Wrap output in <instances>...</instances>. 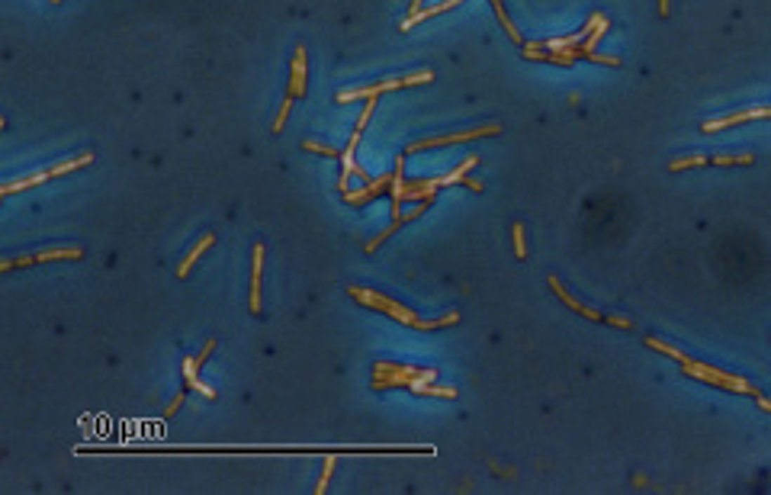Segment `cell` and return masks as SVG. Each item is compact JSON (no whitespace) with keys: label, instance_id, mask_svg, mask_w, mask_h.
<instances>
[{"label":"cell","instance_id":"obj_36","mask_svg":"<svg viewBox=\"0 0 771 495\" xmlns=\"http://www.w3.org/2000/svg\"><path fill=\"white\" fill-rule=\"evenodd\" d=\"M52 4H61V0H52Z\"/></svg>","mask_w":771,"mask_h":495},{"label":"cell","instance_id":"obj_17","mask_svg":"<svg viewBox=\"0 0 771 495\" xmlns=\"http://www.w3.org/2000/svg\"><path fill=\"white\" fill-rule=\"evenodd\" d=\"M405 222H411V219H409V216H405V213H402V216H393V225H389V229H383V232H379L376 238H370V242L363 244V251H370V254H373V251H376V248H379V244H383L386 238L393 235V232H399L402 225H405Z\"/></svg>","mask_w":771,"mask_h":495},{"label":"cell","instance_id":"obj_7","mask_svg":"<svg viewBox=\"0 0 771 495\" xmlns=\"http://www.w3.org/2000/svg\"><path fill=\"white\" fill-rule=\"evenodd\" d=\"M383 374H393V376H405V380H421V383H434V370H421V367H411V364H389V360H376L373 367V376H383Z\"/></svg>","mask_w":771,"mask_h":495},{"label":"cell","instance_id":"obj_1","mask_svg":"<svg viewBox=\"0 0 771 495\" xmlns=\"http://www.w3.org/2000/svg\"><path fill=\"white\" fill-rule=\"evenodd\" d=\"M434 81V71L421 68V71H411V74H402V77H389V81H376V84H367V87H344L338 91L334 103H350V100H373L386 91H399V87H415V84H431Z\"/></svg>","mask_w":771,"mask_h":495},{"label":"cell","instance_id":"obj_33","mask_svg":"<svg viewBox=\"0 0 771 495\" xmlns=\"http://www.w3.org/2000/svg\"><path fill=\"white\" fill-rule=\"evenodd\" d=\"M756 399H758V405H762V409H765V411H771V399H768V396H762V392H758V396H756Z\"/></svg>","mask_w":771,"mask_h":495},{"label":"cell","instance_id":"obj_24","mask_svg":"<svg viewBox=\"0 0 771 495\" xmlns=\"http://www.w3.org/2000/svg\"><path fill=\"white\" fill-rule=\"evenodd\" d=\"M303 148H305V152L322 154V158H341V152H338V148L325 145V142H315V138H305V142H303Z\"/></svg>","mask_w":771,"mask_h":495},{"label":"cell","instance_id":"obj_9","mask_svg":"<svg viewBox=\"0 0 771 495\" xmlns=\"http://www.w3.org/2000/svg\"><path fill=\"white\" fill-rule=\"evenodd\" d=\"M264 244H254V264H251V312H261V286H264Z\"/></svg>","mask_w":771,"mask_h":495},{"label":"cell","instance_id":"obj_13","mask_svg":"<svg viewBox=\"0 0 771 495\" xmlns=\"http://www.w3.org/2000/svg\"><path fill=\"white\" fill-rule=\"evenodd\" d=\"M305 93V48L299 46L293 55V68H289V97H303Z\"/></svg>","mask_w":771,"mask_h":495},{"label":"cell","instance_id":"obj_4","mask_svg":"<svg viewBox=\"0 0 771 495\" xmlns=\"http://www.w3.org/2000/svg\"><path fill=\"white\" fill-rule=\"evenodd\" d=\"M84 251L81 248H71V244H61V248H42L36 254H23V258H7L0 260V270L10 274L16 267H32V264H48V260H81Z\"/></svg>","mask_w":771,"mask_h":495},{"label":"cell","instance_id":"obj_22","mask_svg":"<svg viewBox=\"0 0 771 495\" xmlns=\"http://www.w3.org/2000/svg\"><path fill=\"white\" fill-rule=\"evenodd\" d=\"M460 322V312H447V315H440V319H418L415 322V328H421V331H431V328H447V325H456Z\"/></svg>","mask_w":771,"mask_h":495},{"label":"cell","instance_id":"obj_2","mask_svg":"<svg viewBox=\"0 0 771 495\" xmlns=\"http://www.w3.org/2000/svg\"><path fill=\"white\" fill-rule=\"evenodd\" d=\"M681 374L685 376H694V380H704V383H713V386H720V389H730V392H746V396H758V389L752 386L749 380H742V376H733V374H726V370H717V367H711V364H681Z\"/></svg>","mask_w":771,"mask_h":495},{"label":"cell","instance_id":"obj_23","mask_svg":"<svg viewBox=\"0 0 771 495\" xmlns=\"http://www.w3.org/2000/svg\"><path fill=\"white\" fill-rule=\"evenodd\" d=\"M697 164H711L707 154H688V158H675L668 164V171H685V168H697Z\"/></svg>","mask_w":771,"mask_h":495},{"label":"cell","instance_id":"obj_20","mask_svg":"<svg viewBox=\"0 0 771 495\" xmlns=\"http://www.w3.org/2000/svg\"><path fill=\"white\" fill-rule=\"evenodd\" d=\"M642 344H646V348H652V350H659V354H668V357L672 360H678V364H688V354H681L678 348H672V344H666V341H659V338H652V335H646L642 338Z\"/></svg>","mask_w":771,"mask_h":495},{"label":"cell","instance_id":"obj_21","mask_svg":"<svg viewBox=\"0 0 771 495\" xmlns=\"http://www.w3.org/2000/svg\"><path fill=\"white\" fill-rule=\"evenodd\" d=\"M409 392H418V396H444V399H456L454 386H431V383H411Z\"/></svg>","mask_w":771,"mask_h":495},{"label":"cell","instance_id":"obj_26","mask_svg":"<svg viewBox=\"0 0 771 495\" xmlns=\"http://www.w3.org/2000/svg\"><path fill=\"white\" fill-rule=\"evenodd\" d=\"M293 100L296 97H283V103H280V113H277V119H273V129L270 132H283V126H286V116H289V110H293Z\"/></svg>","mask_w":771,"mask_h":495},{"label":"cell","instance_id":"obj_27","mask_svg":"<svg viewBox=\"0 0 771 495\" xmlns=\"http://www.w3.org/2000/svg\"><path fill=\"white\" fill-rule=\"evenodd\" d=\"M511 235H514V248H518V258H527V242H524V225H518L514 222V229H511Z\"/></svg>","mask_w":771,"mask_h":495},{"label":"cell","instance_id":"obj_34","mask_svg":"<svg viewBox=\"0 0 771 495\" xmlns=\"http://www.w3.org/2000/svg\"><path fill=\"white\" fill-rule=\"evenodd\" d=\"M659 13L668 16V0H659Z\"/></svg>","mask_w":771,"mask_h":495},{"label":"cell","instance_id":"obj_3","mask_svg":"<svg viewBox=\"0 0 771 495\" xmlns=\"http://www.w3.org/2000/svg\"><path fill=\"white\" fill-rule=\"evenodd\" d=\"M348 293L357 299V303L370 305V309H376V312L393 315V319H395V322H402V325H415V322H418V315L411 312V309H405V305H402V303H395V299L383 296V293H376V290H363V286H348Z\"/></svg>","mask_w":771,"mask_h":495},{"label":"cell","instance_id":"obj_11","mask_svg":"<svg viewBox=\"0 0 771 495\" xmlns=\"http://www.w3.org/2000/svg\"><path fill=\"white\" fill-rule=\"evenodd\" d=\"M546 283H550V290L556 293V296H560L562 303L569 305V309H575V312H579V315H585V319H591V322H605V312H598V309H588V305H582V303H579V299H575V296H569L560 277H550V280H546Z\"/></svg>","mask_w":771,"mask_h":495},{"label":"cell","instance_id":"obj_14","mask_svg":"<svg viewBox=\"0 0 771 495\" xmlns=\"http://www.w3.org/2000/svg\"><path fill=\"white\" fill-rule=\"evenodd\" d=\"M463 0H440V4H434V7H421V10H415V13H409V20L399 26L402 32H409L411 26H418L421 20H428V16H437V13H444V10H454V7H460Z\"/></svg>","mask_w":771,"mask_h":495},{"label":"cell","instance_id":"obj_35","mask_svg":"<svg viewBox=\"0 0 771 495\" xmlns=\"http://www.w3.org/2000/svg\"><path fill=\"white\" fill-rule=\"evenodd\" d=\"M415 10H421V0H411V13H415Z\"/></svg>","mask_w":771,"mask_h":495},{"label":"cell","instance_id":"obj_25","mask_svg":"<svg viewBox=\"0 0 771 495\" xmlns=\"http://www.w3.org/2000/svg\"><path fill=\"white\" fill-rule=\"evenodd\" d=\"M752 154H711V164H752Z\"/></svg>","mask_w":771,"mask_h":495},{"label":"cell","instance_id":"obj_5","mask_svg":"<svg viewBox=\"0 0 771 495\" xmlns=\"http://www.w3.org/2000/svg\"><path fill=\"white\" fill-rule=\"evenodd\" d=\"M501 126L499 122H489V126H479V129H463L454 132V136H434V138H421V142H411L409 152H421V148H444V145H456V142H473V138H485V136H499Z\"/></svg>","mask_w":771,"mask_h":495},{"label":"cell","instance_id":"obj_10","mask_svg":"<svg viewBox=\"0 0 771 495\" xmlns=\"http://www.w3.org/2000/svg\"><path fill=\"white\" fill-rule=\"evenodd\" d=\"M212 244H216V235H212V232H206V235H199V238H197V242L190 244V251H187V254H183V258H180V264H177V277H180V280H183V277H187V274H190V267L197 264V260H199V258H203V254H206V251H209Z\"/></svg>","mask_w":771,"mask_h":495},{"label":"cell","instance_id":"obj_30","mask_svg":"<svg viewBox=\"0 0 771 495\" xmlns=\"http://www.w3.org/2000/svg\"><path fill=\"white\" fill-rule=\"evenodd\" d=\"M180 405H183V389H177V396L171 399V405L164 409V418H171V415H174V411L180 409Z\"/></svg>","mask_w":771,"mask_h":495},{"label":"cell","instance_id":"obj_8","mask_svg":"<svg viewBox=\"0 0 771 495\" xmlns=\"http://www.w3.org/2000/svg\"><path fill=\"white\" fill-rule=\"evenodd\" d=\"M771 116V107H758V110H742V113H730V116H720V119H707L701 126V132H717V129H726V126H736V122H749V119H765Z\"/></svg>","mask_w":771,"mask_h":495},{"label":"cell","instance_id":"obj_32","mask_svg":"<svg viewBox=\"0 0 771 495\" xmlns=\"http://www.w3.org/2000/svg\"><path fill=\"white\" fill-rule=\"evenodd\" d=\"M463 183H466L469 190H476V193H482V190H485V183H482V180H476V177H466V180H463Z\"/></svg>","mask_w":771,"mask_h":495},{"label":"cell","instance_id":"obj_31","mask_svg":"<svg viewBox=\"0 0 771 495\" xmlns=\"http://www.w3.org/2000/svg\"><path fill=\"white\" fill-rule=\"evenodd\" d=\"M216 350V338H206V344H203V350H199V364H206L209 360V354Z\"/></svg>","mask_w":771,"mask_h":495},{"label":"cell","instance_id":"obj_15","mask_svg":"<svg viewBox=\"0 0 771 495\" xmlns=\"http://www.w3.org/2000/svg\"><path fill=\"white\" fill-rule=\"evenodd\" d=\"M52 168H46V171H39V174H29V177H20V180H10V183H4L0 187V193L4 197H13L16 190H29V187H39V183H46V180H52Z\"/></svg>","mask_w":771,"mask_h":495},{"label":"cell","instance_id":"obj_16","mask_svg":"<svg viewBox=\"0 0 771 495\" xmlns=\"http://www.w3.org/2000/svg\"><path fill=\"white\" fill-rule=\"evenodd\" d=\"M476 164H479V154H469V158L463 161L460 168H454V171H450V174L437 177V187H450V183H463V180H466V171H469V168H476Z\"/></svg>","mask_w":771,"mask_h":495},{"label":"cell","instance_id":"obj_12","mask_svg":"<svg viewBox=\"0 0 771 495\" xmlns=\"http://www.w3.org/2000/svg\"><path fill=\"white\" fill-rule=\"evenodd\" d=\"M199 357H183V383H187L190 389H197L199 396H206V399H216V389L209 386V383H203L199 380Z\"/></svg>","mask_w":771,"mask_h":495},{"label":"cell","instance_id":"obj_28","mask_svg":"<svg viewBox=\"0 0 771 495\" xmlns=\"http://www.w3.org/2000/svg\"><path fill=\"white\" fill-rule=\"evenodd\" d=\"M331 473H334V457L325 460V470H322V480H318V486H315V495H322V492L328 489V480H331Z\"/></svg>","mask_w":771,"mask_h":495},{"label":"cell","instance_id":"obj_29","mask_svg":"<svg viewBox=\"0 0 771 495\" xmlns=\"http://www.w3.org/2000/svg\"><path fill=\"white\" fill-rule=\"evenodd\" d=\"M605 322H607V325H614V328H624V331H630V328H633V322L624 319V315H605Z\"/></svg>","mask_w":771,"mask_h":495},{"label":"cell","instance_id":"obj_18","mask_svg":"<svg viewBox=\"0 0 771 495\" xmlns=\"http://www.w3.org/2000/svg\"><path fill=\"white\" fill-rule=\"evenodd\" d=\"M492 7H495V16H499V23H501V29L508 32V39H511L514 46H527V42H524V36L521 32H518V26L511 23V20H508V13H505V4H492Z\"/></svg>","mask_w":771,"mask_h":495},{"label":"cell","instance_id":"obj_6","mask_svg":"<svg viewBox=\"0 0 771 495\" xmlns=\"http://www.w3.org/2000/svg\"><path fill=\"white\" fill-rule=\"evenodd\" d=\"M389 187H393V174H379V177H373L370 183H363L360 190H348V193H344V203L363 206V203H370V199H376L379 193H386Z\"/></svg>","mask_w":771,"mask_h":495},{"label":"cell","instance_id":"obj_19","mask_svg":"<svg viewBox=\"0 0 771 495\" xmlns=\"http://www.w3.org/2000/svg\"><path fill=\"white\" fill-rule=\"evenodd\" d=\"M91 161H93V152H81V154H74V158H68V161L52 164V174L58 177V174H68V171H74V168H87Z\"/></svg>","mask_w":771,"mask_h":495}]
</instances>
